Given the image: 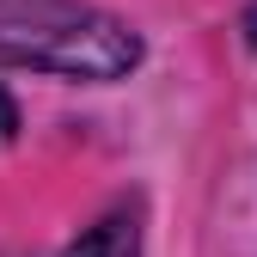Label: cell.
<instances>
[{
    "instance_id": "cell-2",
    "label": "cell",
    "mask_w": 257,
    "mask_h": 257,
    "mask_svg": "<svg viewBox=\"0 0 257 257\" xmlns=\"http://www.w3.org/2000/svg\"><path fill=\"white\" fill-rule=\"evenodd\" d=\"M61 257H141V220L128 208H116V214L98 220V227H86Z\"/></svg>"
},
{
    "instance_id": "cell-1",
    "label": "cell",
    "mask_w": 257,
    "mask_h": 257,
    "mask_svg": "<svg viewBox=\"0 0 257 257\" xmlns=\"http://www.w3.org/2000/svg\"><path fill=\"white\" fill-rule=\"evenodd\" d=\"M0 61L68 80H122L141 37L86 0H0Z\"/></svg>"
},
{
    "instance_id": "cell-3",
    "label": "cell",
    "mask_w": 257,
    "mask_h": 257,
    "mask_svg": "<svg viewBox=\"0 0 257 257\" xmlns=\"http://www.w3.org/2000/svg\"><path fill=\"white\" fill-rule=\"evenodd\" d=\"M13 135H19V104L7 98V92H0V147H7Z\"/></svg>"
},
{
    "instance_id": "cell-4",
    "label": "cell",
    "mask_w": 257,
    "mask_h": 257,
    "mask_svg": "<svg viewBox=\"0 0 257 257\" xmlns=\"http://www.w3.org/2000/svg\"><path fill=\"white\" fill-rule=\"evenodd\" d=\"M245 31H251V43H257V7H251V13H245Z\"/></svg>"
}]
</instances>
